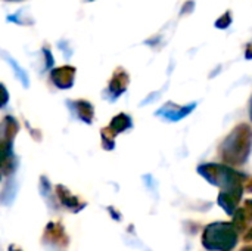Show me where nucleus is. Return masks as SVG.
Segmentation results:
<instances>
[{"instance_id":"nucleus-1","label":"nucleus","mask_w":252,"mask_h":251,"mask_svg":"<svg viewBox=\"0 0 252 251\" xmlns=\"http://www.w3.org/2000/svg\"><path fill=\"white\" fill-rule=\"evenodd\" d=\"M252 129L248 124L236 126L220 146V155L224 163L232 166L244 164L251 152Z\"/></svg>"},{"instance_id":"nucleus-2","label":"nucleus","mask_w":252,"mask_h":251,"mask_svg":"<svg viewBox=\"0 0 252 251\" xmlns=\"http://www.w3.org/2000/svg\"><path fill=\"white\" fill-rule=\"evenodd\" d=\"M198 172L210 183L220 186L221 192H226L241 201V197L244 192V183L247 179L245 175L223 164H204V166H199Z\"/></svg>"},{"instance_id":"nucleus-3","label":"nucleus","mask_w":252,"mask_h":251,"mask_svg":"<svg viewBox=\"0 0 252 251\" xmlns=\"http://www.w3.org/2000/svg\"><path fill=\"white\" fill-rule=\"evenodd\" d=\"M202 241L210 250L229 251L238 243V231L230 223H213L205 229Z\"/></svg>"},{"instance_id":"nucleus-4","label":"nucleus","mask_w":252,"mask_h":251,"mask_svg":"<svg viewBox=\"0 0 252 251\" xmlns=\"http://www.w3.org/2000/svg\"><path fill=\"white\" fill-rule=\"evenodd\" d=\"M43 243L49 251H65L69 240L65 229L58 223H50L43 235Z\"/></svg>"},{"instance_id":"nucleus-5","label":"nucleus","mask_w":252,"mask_h":251,"mask_svg":"<svg viewBox=\"0 0 252 251\" xmlns=\"http://www.w3.org/2000/svg\"><path fill=\"white\" fill-rule=\"evenodd\" d=\"M195 107H196L195 104H190L189 107H174V105H168V107H165L164 111H161V115L167 117L171 121H179V120L185 118L186 115H189L193 111Z\"/></svg>"},{"instance_id":"nucleus-6","label":"nucleus","mask_w":252,"mask_h":251,"mask_svg":"<svg viewBox=\"0 0 252 251\" xmlns=\"http://www.w3.org/2000/svg\"><path fill=\"white\" fill-rule=\"evenodd\" d=\"M230 22H232V15H230V12H226L220 19H217L216 27L217 28H227L230 25Z\"/></svg>"},{"instance_id":"nucleus-7","label":"nucleus","mask_w":252,"mask_h":251,"mask_svg":"<svg viewBox=\"0 0 252 251\" xmlns=\"http://www.w3.org/2000/svg\"><path fill=\"white\" fill-rule=\"evenodd\" d=\"M245 58L247 59H252V44L248 46V49H247V53H245Z\"/></svg>"},{"instance_id":"nucleus-8","label":"nucleus","mask_w":252,"mask_h":251,"mask_svg":"<svg viewBox=\"0 0 252 251\" xmlns=\"http://www.w3.org/2000/svg\"><path fill=\"white\" fill-rule=\"evenodd\" d=\"M245 240H247V241H252V229H251V231H250V232H248V234H247Z\"/></svg>"},{"instance_id":"nucleus-9","label":"nucleus","mask_w":252,"mask_h":251,"mask_svg":"<svg viewBox=\"0 0 252 251\" xmlns=\"http://www.w3.org/2000/svg\"><path fill=\"white\" fill-rule=\"evenodd\" d=\"M241 251H252V246H247V247H244Z\"/></svg>"},{"instance_id":"nucleus-10","label":"nucleus","mask_w":252,"mask_h":251,"mask_svg":"<svg viewBox=\"0 0 252 251\" xmlns=\"http://www.w3.org/2000/svg\"><path fill=\"white\" fill-rule=\"evenodd\" d=\"M9 251H22V250H21V249H18V247H10Z\"/></svg>"},{"instance_id":"nucleus-11","label":"nucleus","mask_w":252,"mask_h":251,"mask_svg":"<svg viewBox=\"0 0 252 251\" xmlns=\"http://www.w3.org/2000/svg\"><path fill=\"white\" fill-rule=\"evenodd\" d=\"M250 115H251V120H252V99H251V111H250Z\"/></svg>"}]
</instances>
